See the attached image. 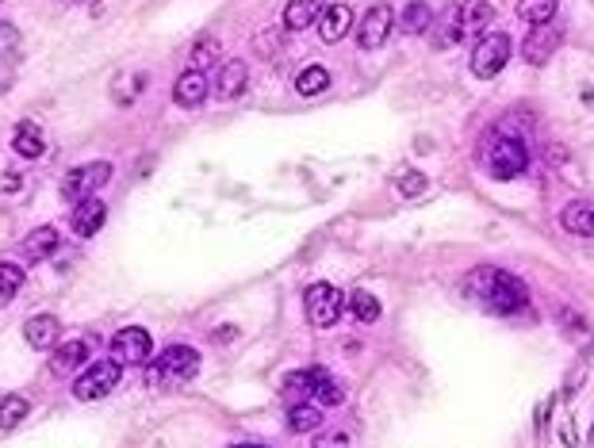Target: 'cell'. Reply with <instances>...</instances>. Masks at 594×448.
Masks as SVG:
<instances>
[{
  "label": "cell",
  "instance_id": "cell-1",
  "mask_svg": "<svg viewBox=\"0 0 594 448\" xmlns=\"http://www.w3.org/2000/svg\"><path fill=\"white\" fill-rule=\"evenodd\" d=\"M464 291L495 314H517L529 307V288L507 269H491V265L472 269L468 280H464Z\"/></svg>",
  "mask_w": 594,
  "mask_h": 448
},
{
  "label": "cell",
  "instance_id": "cell-2",
  "mask_svg": "<svg viewBox=\"0 0 594 448\" xmlns=\"http://www.w3.org/2000/svg\"><path fill=\"white\" fill-rule=\"evenodd\" d=\"M479 161H484L487 177L495 180H514L526 173L529 154H526V142L517 135H507V130H487L484 146H479Z\"/></svg>",
  "mask_w": 594,
  "mask_h": 448
},
{
  "label": "cell",
  "instance_id": "cell-3",
  "mask_svg": "<svg viewBox=\"0 0 594 448\" xmlns=\"http://www.w3.org/2000/svg\"><path fill=\"white\" fill-rule=\"evenodd\" d=\"M495 20V8L491 0H464V5L449 8L441 20V31H437V43L434 46H456L464 39H472V35H479L487 24Z\"/></svg>",
  "mask_w": 594,
  "mask_h": 448
},
{
  "label": "cell",
  "instance_id": "cell-4",
  "mask_svg": "<svg viewBox=\"0 0 594 448\" xmlns=\"http://www.w3.org/2000/svg\"><path fill=\"white\" fill-rule=\"evenodd\" d=\"M200 372V352L189 345H169L158 361H150V387L154 391H173L184 387Z\"/></svg>",
  "mask_w": 594,
  "mask_h": 448
},
{
  "label": "cell",
  "instance_id": "cell-5",
  "mask_svg": "<svg viewBox=\"0 0 594 448\" xmlns=\"http://www.w3.org/2000/svg\"><path fill=\"white\" fill-rule=\"evenodd\" d=\"M284 395H292L295 402L338 406V402L345 399V391H342V383L333 380L326 368H303V372H292V376H288Z\"/></svg>",
  "mask_w": 594,
  "mask_h": 448
},
{
  "label": "cell",
  "instance_id": "cell-6",
  "mask_svg": "<svg viewBox=\"0 0 594 448\" xmlns=\"http://www.w3.org/2000/svg\"><path fill=\"white\" fill-rule=\"evenodd\" d=\"M119 380H123V364L116 357H108V361L88 364L81 376H73V395L81 402H97V399L111 395V391L119 387Z\"/></svg>",
  "mask_w": 594,
  "mask_h": 448
},
{
  "label": "cell",
  "instance_id": "cell-7",
  "mask_svg": "<svg viewBox=\"0 0 594 448\" xmlns=\"http://www.w3.org/2000/svg\"><path fill=\"white\" fill-rule=\"evenodd\" d=\"M111 165L108 161H88V165H73V169L62 177V196L69 199V203H81V199H88V196H97L104 184L111 180Z\"/></svg>",
  "mask_w": 594,
  "mask_h": 448
},
{
  "label": "cell",
  "instance_id": "cell-8",
  "mask_svg": "<svg viewBox=\"0 0 594 448\" xmlns=\"http://www.w3.org/2000/svg\"><path fill=\"white\" fill-rule=\"evenodd\" d=\"M303 307H307L311 326L330 330L333 322L342 319V311L349 307V299H345L338 288H333V284H311L307 295H303Z\"/></svg>",
  "mask_w": 594,
  "mask_h": 448
},
{
  "label": "cell",
  "instance_id": "cell-9",
  "mask_svg": "<svg viewBox=\"0 0 594 448\" xmlns=\"http://www.w3.org/2000/svg\"><path fill=\"white\" fill-rule=\"evenodd\" d=\"M507 62H510V35L507 31L484 35V39L476 43V50H472V73H476V77H484V81L498 77Z\"/></svg>",
  "mask_w": 594,
  "mask_h": 448
},
{
  "label": "cell",
  "instance_id": "cell-10",
  "mask_svg": "<svg viewBox=\"0 0 594 448\" xmlns=\"http://www.w3.org/2000/svg\"><path fill=\"white\" fill-rule=\"evenodd\" d=\"M111 357H116L119 364H131V368L150 364V357H154L150 330H142V326H123L116 338H111Z\"/></svg>",
  "mask_w": 594,
  "mask_h": 448
},
{
  "label": "cell",
  "instance_id": "cell-11",
  "mask_svg": "<svg viewBox=\"0 0 594 448\" xmlns=\"http://www.w3.org/2000/svg\"><path fill=\"white\" fill-rule=\"evenodd\" d=\"M395 27V12L387 8V5H373L364 12V20H361V31H357V39L364 50H376L387 43V35H392Z\"/></svg>",
  "mask_w": 594,
  "mask_h": 448
},
{
  "label": "cell",
  "instance_id": "cell-12",
  "mask_svg": "<svg viewBox=\"0 0 594 448\" xmlns=\"http://www.w3.org/2000/svg\"><path fill=\"white\" fill-rule=\"evenodd\" d=\"M564 43V35L556 31L552 24H545V27H533L529 35H526V43H522V58L529 62V66H545L552 54H556V46Z\"/></svg>",
  "mask_w": 594,
  "mask_h": 448
},
{
  "label": "cell",
  "instance_id": "cell-13",
  "mask_svg": "<svg viewBox=\"0 0 594 448\" xmlns=\"http://www.w3.org/2000/svg\"><path fill=\"white\" fill-rule=\"evenodd\" d=\"M88 341L85 338H77V341H66V345H54V357H50V372L58 380H66V376H77V368H85V361H88Z\"/></svg>",
  "mask_w": 594,
  "mask_h": 448
},
{
  "label": "cell",
  "instance_id": "cell-14",
  "mask_svg": "<svg viewBox=\"0 0 594 448\" xmlns=\"http://www.w3.org/2000/svg\"><path fill=\"white\" fill-rule=\"evenodd\" d=\"M208 92H211V85H208V73H200V69H184L180 77H177V85H173V100L180 104V107H200L203 100H208Z\"/></svg>",
  "mask_w": 594,
  "mask_h": 448
},
{
  "label": "cell",
  "instance_id": "cell-15",
  "mask_svg": "<svg viewBox=\"0 0 594 448\" xmlns=\"http://www.w3.org/2000/svg\"><path fill=\"white\" fill-rule=\"evenodd\" d=\"M104 219H108V208H104V199H97V196H88V199H81V203H73V234L77 238H92L100 227H104Z\"/></svg>",
  "mask_w": 594,
  "mask_h": 448
},
{
  "label": "cell",
  "instance_id": "cell-16",
  "mask_svg": "<svg viewBox=\"0 0 594 448\" xmlns=\"http://www.w3.org/2000/svg\"><path fill=\"white\" fill-rule=\"evenodd\" d=\"M62 338V322L54 319V314H31L24 322V341L31 349H54Z\"/></svg>",
  "mask_w": 594,
  "mask_h": 448
},
{
  "label": "cell",
  "instance_id": "cell-17",
  "mask_svg": "<svg viewBox=\"0 0 594 448\" xmlns=\"http://www.w3.org/2000/svg\"><path fill=\"white\" fill-rule=\"evenodd\" d=\"M246 85H250V69H246V62L242 58H230L227 66H219V77H215V92L222 100H238L246 92Z\"/></svg>",
  "mask_w": 594,
  "mask_h": 448
},
{
  "label": "cell",
  "instance_id": "cell-18",
  "mask_svg": "<svg viewBox=\"0 0 594 448\" xmlns=\"http://www.w3.org/2000/svg\"><path fill=\"white\" fill-rule=\"evenodd\" d=\"M560 227L568 234L579 238H594V199H575L560 211Z\"/></svg>",
  "mask_w": 594,
  "mask_h": 448
},
{
  "label": "cell",
  "instance_id": "cell-19",
  "mask_svg": "<svg viewBox=\"0 0 594 448\" xmlns=\"http://www.w3.org/2000/svg\"><path fill=\"white\" fill-rule=\"evenodd\" d=\"M326 12V0H288L284 8V27L288 31H307L311 24H319Z\"/></svg>",
  "mask_w": 594,
  "mask_h": 448
},
{
  "label": "cell",
  "instance_id": "cell-20",
  "mask_svg": "<svg viewBox=\"0 0 594 448\" xmlns=\"http://www.w3.org/2000/svg\"><path fill=\"white\" fill-rule=\"evenodd\" d=\"M54 249H58V230H54V227H35L24 238V246H20L27 265H39V260H46Z\"/></svg>",
  "mask_w": 594,
  "mask_h": 448
},
{
  "label": "cell",
  "instance_id": "cell-21",
  "mask_svg": "<svg viewBox=\"0 0 594 448\" xmlns=\"http://www.w3.org/2000/svg\"><path fill=\"white\" fill-rule=\"evenodd\" d=\"M349 24H353V8L349 5H326L323 20H319L323 43H342L345 35H349Z\"/></svg>",
  "mask_w": 594,
  "mask_h": 448
},
{
  "label": "cell",
  "instance_id": "cell-22",
  "mask_svg": "<svg viewBox=\"0 0 594 448\" xmlns=\"http://www.w3.org/2000/svg\"><path fill=\"white\" fill-rule=\"evenodd\" d=\"M12 149L20 158H43V149H46V138H43V127H35L31 119H24V123H15V130H12Z\"/></svg>",
  "mask_w": 594,
  "mask_h": 448
},
{
  "label": "cell",
  "instance_id": "cell-23",
  "mask_svg": "<svg viewBox=\"0 0 594 448\" xmlns=\"http://www.w3.org/2000/svg\"><path fill=\"white\" fill-rule=\"evenodd\" d=\"M323 418H326V406H319V402H295V406H288V429H292V433H314V429L323 425Z\"/></svg>",
  "mask_w": 594,
  "mask_h": 448
},
{
  "label": "cell",
  "instance_id": "cell-24",
  "mask_svg": "<svg viewBox=\"0 0 594 448\" xmlns=\"http://www.w3.org/2000/svg\"><path fill=\"white\" fill-rule=\"evenodd\" d=\"M430 24H434V12H430L425 0H411V5L403 8V15H399V27L406 35H425V31H430Z\"/></svg>",
  "mask_w": 594,
  "mask_h": 448
},
{
  "label": "cell",
  "instance_id": "cell-25",
  "mask_svg": "<svg viewBox=\"0 0 594 448\" xmlns=\"http://www.w3.org/2000/svg\"><path fill=\"white\" fill-rule=\"evenodd\" d=\"M556 8H560V0H517V15L529 24V27H545L552 24Z\"/></svg>",
  "mask_w": 594,
  "mask_h": 448
},
{
  "label": "cell",
  "instance_id": "cell-26",
  "mask_svg": "<svg viewBox=\"0 0 594 448\" xmlns=\"http://www.w3.org/2000/svg\"><path fill=\"white\" fill-rule=\"evenodd\" d=\"M349 311H353V319L357 322H380V299L373 291H349Z\"/></svg>",
  "mask_w": 594,
  "mask_h": 448
},
{
  "label": "cell",
  "instance_id": "cell-27",
  "mask_svg": "<svg viewBox=\"0 0 594 448\" xmlns=\"http://www.w3.org/2000/svg\"><path fill=\"white\" fill-rule=\"evenodd\" d=\"M330 88V69L326 66H307L300 77H295V92L300 97H319V92Z\"/></svg>",
  "mask_w": 594,
  "mask_h": 448
},
{
  "label": "cell",
  "instance_id": "cell-28",
  "mask_svg": "<svg viewBox=\"0 0 594 448\" xmlns=\"http://www.w3.org/2000/svg\"><path fill=\"white\" fill-rule=\"evenodd\" d=\"M24 288V269L12 260H0V307H8Z\"/></svg>",
  "mask_w": 594,
  "mask_h": 448
},
{
  "label": "cell",
  "instance_id": "cell-29",
  "mask_svg": "<svg viewBox=\"0 0 594 448\" xmlns=\"http://www.w3.org/2000/svg\"><path fill=\"white\" fill-rule=\"evenodd\" d=\"M27 410H31V402L24 395H5V399H0V429L20 425L27 418Z\"/></svg>",
  "mask_w": 594,
  "mask_h": 448
},
{
  "label": "cell",
  "instance_id": "cell-30",
  "mask_svg": "<svg viewBox=\"0 0 594 448\" xmlns=\"http://www.w3.org/2000/svg\"><path fill=\"white\" fill-rule=\"evenodd\" d=\"M560 330L568 333V338L575 341V345H587L594 333H590V326L583 322V314H575V311H568V314H560Z\"/></svg>",
  "mask_w": 594,
  "mask_h": 448
},
{
  "label": "cell",
  "instance_id": "cell-31",
  "mask_svg": "<svg viewBox=\"0 0 594 448\" xmlns=\"http://www.w3.org/2000/svg\"><path fill=\"white\" fill-rule=\"evenodd\" d=\"M425 173H418V169H403V173H395V188H399V196H406V199H415V196H422L425 192Z\"/></svg>",
  "mask_w": 594,
  "mask_h": 448
},
{
  "label": "cell",
  "instance_id": "cell-32",
  "mask_svg": "<svg viewBox=\"0 0 594 448\" xmlns=\"http://www.w3.org/2000/svg\"><path fill=\"white\" fill-rule=\"evenodd\" d=\"M142 85H146L142 73H138V77H119L116 85H111V100H116L119 107H127V104H131L138 92H142Z\"/></svg>",
  "mask_w": 594,
  "mask_h": 448
},
{
  "label": "cell",
  "instance_id": "cell-33",
  "mask_svg": "<svg viewBox=\"0 0 594 448\" xmlns=\"http://www.w3.org/2000/svg\"><path fill=\"white\" fill-rule=\"evenodd\" d=\"M219 62V43L215 39H200L196 46H192V69H211Z\"/></svg>",
  "mask_w": 594,
  "mask_h": 448
},
{
  "label": "cell",
  "instance_id": "cell-34",
  "mask_svg": "<svg viewBox=\"0 0 594 448\" xmlns=\"http://www.w3.org/2000/svg\"><path fill=\"white\" fill-rule=\"evenodd\" d=\"M353 441H349V433H345V429H326V433L319 437V441H314L311 448H349Z\"/></svg>",
  "mask_w": 594,
  "mask_h": 448
},
{
  "label": "cell",
  "instance_id": "cell-35",
  "mask_svg": "<svg viewBox=\"0 0 594 448\" xmlns=\"http://www.w3.org/2000/svg\"><path fill=\"white\" fill-rule=\"evenodd\" d=\"M583 376H587V364L579 361V364H575V368H571V376H568V387H564V395H568V399H571V395H575V391H579V387H583Z\"/></svg>",
  "mask_w": 594,
  "mask_h": 448
},
{
  "label": "cell",
  "instance_id": "cell-36",
  "mask_svg": "<svg viewBox=\"0 0 594 448\" xmlns=\"http://www.w3.org/2000/svg\"><path fill=\"white\" fill-rule=\"evenodd\" d=\"M234 448H261V444H234Z\"/></svg>",
  "mask_w": 594,
  "mask_h": 448
},
{
  "label": "cell",
  "instance_id": "cell-37",
  "mask_svg": "<svg viewBox=\"0 0 594 448\" xmlns=\"http://www.w3.org/2000/svg\"><path fill=\"white\" fill-rule=\"evenodd\" d=\"M590 444H594V425H590Z\"/></svg>",
  "mask_w": 594,
  "mask_h": 448
}]
</instances>
